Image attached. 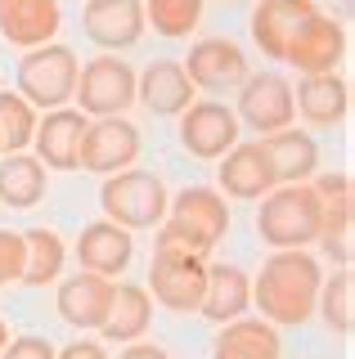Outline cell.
<instances>
[{
  "instance_id": "obj_1",
  "label": "cell",
  "mask_w": 355,
  "mask_h": 359,
  "mask_svg": "<svg viewBox=\"0 0 355 359\" xmlns=\"http://www.w3.org/2000/svg\"><path fill=\"white\" fill-rule=\"evenodd\" d=\"M324 283V269L310 252L293 247V252H270L261 261V274L252 278V306L257 319L274 323V328H302L315 314V297Z\"/></svg>"
},
{
  "instance_id": "obj_2",
  "label": "cell",
  "mask_w": 355,
  "mask_h": 359,
  "mask_svg": "<svg viewBox=\"0 0 355 359\" xmlns=\"http://www.w3.org/2000/svg\"><path fill=\"white\" fill-rule=\"evenodd\" d=\"M229 229V207L216 189L207 184H189L185 194H175L166 202V216L158 224V243L166 247H185V252H216V243Z\"/></svg>"
},
{
  "instance_id": "obj_3",
  "label": "cell",
  "mask_w": 355,
  "mask_h": 359,
  "mask_svg": "<svg viewBox=\"0 0 355 359\" xmlns=\"http://www.w3.org/2000/svg\"><path fill=\"white\" fill-rule=\"evenodd\" d=\"M319 220H324V202L319 194L306 184H279L261 198V211H257V233L261 243H270L274 252H293V247H306L315 243L319 233Z\"/></svg>"
},
{
  "instance_id": "obj_4",
  "label": "cell",
  "mask_w": 355,
  "mask_h": 359,
  "mask_svg": "<svg viewBox=\"0 0 355 359\" xmlns=\"http://www.w3.org/2000/svg\"><path fill=\"white\" fill-rule=\"evenodd\" d=\"M166 184L153 171H117L113 180H104L99 189V207L104 216L121 224V229H158L166 216Z\"/></svg>"
},
{
  "instance_id": "obj_5",
  "label": "cell",
  "mask_w": 355,
  "mask_h": 359,
  "mask_svg": "<svg viewBox=\"0 0 355 359\" xmlns=\"http://www.w3.org/2000/svg\"><path fill=\"white\" fill-rule=\"evenodd\" d=\"M76 72L81 67H76V54L68 45H36L18 63V95L32 108H63L76 90Z\"/></svg>"
},
{
  "instance_id": "obj_6",
  "label": "cell",
  "mask_w": 355,
  "mask_h": 359,
  "mask_svg": "<svg viewBox=\"0 0 355 359\" xmlns=\"http://www.w3.org/2000/svg\"><path fill=\"white\" fill-rule=\"evenodd\" d=\"M72 99L81 104V117H121L135 104V67L121 63L117 54H95L76 72Z\"/></svg>"
},
{
  "instance_id": "obj_7",
  "label": "cell",
  "mask_w": 355,
  "mask_h": 359,
  "mask_svg": "<svg viewBox=\"0 0 355 359\" xmlns=\"http://www.w3.org/2000/svg\"><path fill=\"white\" fill-rule=\"evenodd\" d=\"M207 283V256L185 252V247H153V265H149V287L153 301L166 310H198Z\"/></svg>"
},
{
  "instance_id": "obj_8",
  "label": "cell",
  "mask_w": 355,
  "mask_h": 359,
  "mask_svg": "<svg viewBox=\"0 0 355 359\" xmlns=\"http://www.w3.org/2000/svg\"><path fill=\"white\" fill-rule=\"evenodd\" d=\"M239 126H252L265 140L274 130H288L297 117L293 108V86L279 72H248V81L239 86V104H234Z\"/></svg>"
},
{
  "instance_id": "obj_9",
  "label": "cell",
  "mask_w": 355,
  "mask_h": 359,
  "mask_svg": "<svg viewBox=\"0 0 355 359\" xmlns=\"http://www.w3.org/2000/svg\"><path fill=\"white\" fill-rule=\"evenodd\" d=\"M135 157H140V130L126 117H95L81 135L76 166H86L95 175H117V171H130Z\"/></svg>"
},
{
  "instance_id": "obj_10",
  "label": "cell",
  "mask_w": 355,
  "mask_h": 359,
  "mask_svg": "<svg viewBox=\"0 0 355 359\" xmlns=\"http://www.w3.org/2000/svg\"><path fill=\"white\" fill-rule=\"evenodd\" d=\"M342 59H347V27H342L337 18L319 14V9L293 32V41H288V50H283V63H293L297 72H306V76L333 72Z\"/></svg>"
},
{
  "instance_id": "obj_11",
  "label": "cell",
  "mask_w": 355,
  "mask_h": 359,
  "mask_svg": "<svg viewBox=\"0 0 355 359\" xmlns=\"http://www.w3.org/2000/svg\"><path fill=\"white\" fill-rule=\"evenodd\" d=\"M180 144L194 157H225L239 144V117L234 108H225L220 99H203L180 112Z\"/></svg>"
},
{
  "instance_id": "obj_12",
  "label": "cell",
  "mask_w": 355,
  "mask_h": 359,
  "mask_svg": "<svg viewBox=\"0 0 355 359\" xmlns=\"http://www.w3.org/2000/svg\"><path fill=\"white\" fill-rule=\"evenodd\" d=\"M81 27L104 54L130 50L144 36V0H86L81 9Z\"/></svg>"
},
{
  "instance_id": "obj_13",
  "label": "cell",
  "mask_w": 355,
  "mask_h": 359,
  "mask_svg": "<svg viewBox=\"0 0 355 359\" xmlns=\"http://www.w3.org/2000/svg\"><path fill=\"white\" fill-rule=\"evenodd\" d=\"M180 67L194 81V90H212V95H220V90H239L243 81H248V54H243L234 41H225V36L198 41L189 50V63H180Z\"/></svg>"
},
{
  "instance_id": "obj_14",
  "label": "cell",
  "mask_w": 355,
  "mask_h": 359,
  "mask_svg": "<svg viewBox=\"0 0 355 359\" xmlns=\"http://www.w3.org/2000/svg\"><path fill=\"white\" fill-rule=\"evenodd\" d=\"M91 121L76 108H50L46 117H36V130H32V157L50 171H76V153H81V135Z\"/></svg>"
},
{
  "instance_id": "obj_15",
  "label": "cell",
  "mask_w": 355,
  "mask_h": 359,
  "mask_svg": "<svg viewBox=\"0 0 355 359\" xmlns=\"http://www.w3.org/2000/svg\"><path fill=\"white\" fill-rule=\"evenodd\" d=\"M220 198H239V202H261L274 184V171H270V157H265V144L252 140V144H234L225 157H220Z\"/></svg>"
},
{
  "instance_id": "obj_16",
  "label": "cell",
  "mask_w": 355,
  "mask_h": 359,
  "mask_svg": "<svg viewBox=\"0 0 355 359\" xmlns=\"http://www.w3.org/2000/svg\"><path fill=\"white\" fill-rule=\"evenodd\" d=\"M315 14V0H257L252 9V41L265 59L283 63V50L293 41V32Z\"/></svg>"
},
{
  "instance_id": "obj_17",
  "label": "cell",
  "mask_w": 355,
  "mask_h": 359,
  "mask_svg": "<svg viewBox=\"0 0 355 359\" xmlns=\"http://www.w3.org/2000/svg\"><path fill=\"white\" fill-rule=\"evenodd\" d=\"M113 306V278H99L91 269H76L59 283V314L72 328H104Z\"/></svg>"
},
{
  "instance_id": "obj_18",
  "label": "cell",
  "mask_w": 355,
  "mask_h": 359,
  "mask_svg": "<svg viewBox=\"0 0 355 359\" xmlns=\"http://www.w3.org/2000/svg\"><path fill=\"white\" fill-rule=\"evenodd\" d=\"M130 256H135V243H130V233L113 220L86 224L81 238H76V265L99 274V278H117L121 269L130 265Z\"/></svg>"
},
{
  "instance_id": "obj_19",
  "label": "cell",
  "mask_w": 355,
  "mask_h": 359,
  "mask_svg": "<svg viewBox=\"0 0 355 359\" xmlns=\"http://www.w3.org/2000/svg\"><path fill=\"white\" fill-rule=\"evenodd\" d=\"M248 306H252V278L243 274L239 265L207 261V283H203L198 314L212 319V323H234V319H243Z\"/></svg>"
},
{
  "instance_id": "obj_20",
  "label": "cell",
  "mask_w": 355,
  "mask_h": 359,
  "mask_svg": "<svg viewBox=\"0 0 355 359\" xmlns=\"http://www.w3.org/2000/svg\"><path fill=\"white\" fill-rule=\"evenodd\" d=\"M135 99L158 117H175L194 104V81L185 76V67L175 59H158L135 76Z\"/></svg>"
},
{
  "instance_id": "obj_21",
  "label": "cell",
  "mask_w": 355,
  "mask_h": 359,
  "mask_svg": "<svg viewBox=\"0 0 355 359\" xmlns=\"http://www.w3.org/2000/svg\"><path fill=\"white\" fill-rule=\"evenodd\" d=\"M59 0H0V36H9L14 45H50L59 36Z\"/></svg>"
},
{
  "instance_id": "obj_22",
  "label": "cell",
  "mask_w": 355,
  "mask_h": 359,
  "mask_svg": "<svg viewBox=\"0 0 355 359\" xmlns=\"http://www.w3.org/2000/svg\"><path fill=\"white\" fill-rule=\"evenodd\" d=\"M265 157H270V171L274 184H306L310 175L319 171V144L310 140L306 130H274L265 135Z\"/></svg>"
},
{
  "instance_id": "obj_23",
  "label": "cell",
  "mask_w": 355,
  "mask_h": 359,
  "mask_svg": "<svg viewBox=\"0 0 355 359\" xmlns=\"http://www.w3.org/2000/svg\"><path fill=\"white\" fill-rule=\"evenodd\" d=\"M293 108L302 112L310 126H337L351 108V86L337 72H319V76H302L293 95Z\"/></svg>"
},
{
  "instance_id": "obj_24",
  "label": "cell",
  "mask_w": 355,
  "mask_h": 359,
  "mask_svg": "<svg viewBox=\"0 0 355 359\" xmlns=\"http://www.w3.org/2000/svg\"><path fill=\"white\" fill-rule=\"evenodd\" d=\"M279 328L265 319H234L220 323L212 359H279Z\"/></svg>"
},
{
  "instance_id": "obj_25",
  "label": "cell",
  "mask_w": 355,
  "mask_h": 359,
  "mask_svg": "<svg viewBox=\"0 0 355 359\" xmlns=\"http://www.w3.org/2000/svg\"><path fill=\"white\" fill-rule=\"evenodd\" d=\"M50 180H46V166L36 162L32 153H9L0 162V202L14 211H27L46 198Z\"/></svg>"
},
{
  "instance_id": "obj_26",
  "label": "cell",
  "mask_w": 355,
  "mask_h": 359,
  "mask_svg": "<svg viewBox=\"0 0 355 359\" xmlns=\"http://www.w3.org/2000/svg\"><path fill=\"white\" fill-rule=\"evenodd\" d=\"M153 319V301H149V287L140 283H113V306H108V319H104V332L108 341H135V337L149 328Z\"/></svg>"
},
{
  "instance_id": "obj_27",
  "label": "cell",
  "mask_w": 355,
  "mask_h": 359,
  "mask_svg": "<svg viewBox=\"0 0 355 359\" xmlns=\"http://www.w3.org/2000/svg\"><path fill=\"white\" fill-rule=\"evenodd\" d=\"M23 247H27V256H23V274H18V283H27V287H46L59 278V269L63 261H68V252H63V238L54 229H27L23 233Z\"/></svg>"
},
{
  "instance_id": "obj_28",
  "label": "cell",
  "mask_w": 355,
  "mask_h": 359,
  "mask_svg": "<svg viewBox=\"0 0 355 359\" xmlns=\"http://www.w3.org/2000/svg\"><path fill=\"white\" fill-rule=\"evenodd\" d=\"M315 243H319V252H324L328 261L351 269V261H355V207H351V198L324 202V220H319Z\"/></svg>"
},
{
  "instance_id": "obj_29",
  "label": "cell",
  "mask_w": 355,
  "mask_h": 359,
  "mask_svg": "<svg viewBox=\"0 0 355 359\" xmlns=\"http://www.w3.org/2000/svg\"><path fill=\"white\" fill-rule=\"evenodd\" d=\"M315 310L337 337H351V328H355V278H351V269H337L333 278L319 283Z\"/></svg>"
},
{
  "instance_id": "obj_30",
  "label": "cell",
  "mask_w": 355,
  "mask_h": 359,
  "mask_svg": "<svg viewBox=\"0 0 355 359\" xmlns=\"http://www.w3.org/2000/svg\"><path fill=\"white\" fill-rule=\"evenodd\" d=\"M36 130V108L14 90H0V153H23Z\"/></svg>"
},
{
  "instance_id": "obj_31",
  "label": "cell",
  "mask_w": 355,
  "mask_h": 359,
  "mask_svg": "<svg viewBox=\"0 0 355 359\" xmlns=\"http://www.w3.org/2000/svg\"><path fill=\"white\" fill-rule=\"evenodd\" d=\"M203 18V0H144V22H153L158 36H189Z\"/></svg>"
},
{
  "instance_id": "obj_32",
  "label": "cell",
  "mask_w": 355,
  "mask_h": 359,
  "mask_svg": "<svg viewBox=\"0 0 355 359\" xmlns=\"http://www.w3.org/2000/svg\"><path fill=\"white\" fill-rule=\"evenodd\" d=\"M23 256H27L23 233L0 229V287H5V283H18V274H23Z\"/></svg>"
},
{
  "instance_id": "obj_33",
  "label": "cell",
  "mask_w": 355,
  "mask_h": 359,
  "mask_svg": "<svg viewBox=\"0 0 355 359\" xmlns=\"http://www.w3.org/2000/svg\"><path fill=\"white\" fill-rule=\"evenodd\" d=\"M0 359H54V346L46 337H14V341L0 351Z\"/></svg>"
},
{
  "instance_id": "obj_34",
  "label": "cell",
  "mask_w": 355,
  "mask_h": 359,
  "mask_svg": "<svg viewBox=\"0 0 355 359\" xmlns=\"http://www.w3.org/2000/svg\"><path fill=\"white\" fill-rule=\"evenodd\" d=\"M310 189L319 194V202H342V198H351V175H319V180H310Z\"/></svg>"
},
{
  "instance_id": "obj_35",
  "label": "cell",
  "mask_w": 355,
  "mask_h": 359,
  "mask_svg": "<svg viewBox=\"0 0 355 359\" xmlns=\"http://www.w3.org/2000/svg\"><path fill=\"white\" fill-rule=\"evenodd\" d=\"M54 359H108V351L99 341H72L63 351H54Z\"/></svg>"
},
{
  "instance_id": "obj_36",
  "label": "cell",
  "mask_w": 355,
  "mask_h": 359,
  "mask_svg": "<svg viewBox=\"0 0 355 359\" xmlns=\"http://www.w3.org/2000/svg\"><path fill=\"white\" fill-rule=\"evenodd\" d=\"M117 359H171V355H166L162 346H153V341H130Z\"/></svg>"
},
{
  "instance_id": "obj_37",
  "label": "cell",
  "mask_w": 355,
  "mask_h": 359,
  "mask_svg": "<svg viewBox=\"0 0 355 359\" xmlns=\"http://www.w3.org/2000/svg\"><path fill=\"white\" fill-rule=\"evenodd\" d=\"M5 346H9V328H5V323H0V351H5Z\"/></svg>"
},
{
  "instance_id": "obj_38",
  "label": "cell",
  "mask_w": 355,
  "mask_h": 359,
  "mask_svg": "<svg viewBox=\"0 0 355 359\" xmlns=\"http://www.w3.org/2000/svg\"><path fill=\"white\" fill-rule=\"evenodd\" d=\"M225 5H239V0H225Z\"/></svg>"
}]
</instances>
